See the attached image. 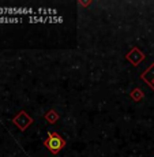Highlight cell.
Here are the masks:
<instances>
[{"label":"cell","instance_id":"2","mask_svg":"<svg viewBox=\"0 0 154 157\" xmlns=\"http://www.w3.org/2000/svg\"><path fill=\"white\" fill-rule=\"evenodd\" d=\"M45 145H47V147L52 153H57L63 146H64V141H63L57 134H52V132H49V134H48L47 141H45Z\"/></svg>","mask_w":154,"mask_h":157},{"label":"cell","instance_id":"3","mask_svg":"<svg viewBox=\"0 0 154 157\" xmlns=\"http://www.w3.org/2000/svg\"><path fill=\"white\" fill-rule=\"evenodd\" d=\"M142 78H143V79L146 81V82L149 83V85L153 87V90H154V63H153L152 66H150V68H149V70L143 72V75H142Z\"/></svg>","mask_w":154,"mask_h":157},{"label":"cell","instance_id":"1","mask_svg":"<svg viewBox=\"0 0 154 157\" xmlns=\"http://www.w3.org/2000/svg\"><path fill=\"white\" fill-rule=\"evenodd\" d=\"M18 15L33 17L36 14L32 7H0V17H18Z\"/></svg>","mask_w":154,"mask_h":157},{"label":"cell","instance_id":"4","mask_svg":"<svg viewBox=\"0 0 154 157\" xmlns=\"http://www.w3.org/2000/svg\"><path fill=\"white\" fill-rule=\"evenodd\" d=\"M29 22L30 23H37V22H41V23H47L49 22V17H41V15H33V17H29Z\"/></svg>","mask_w":154,"mask_h":157}]
</instances>
